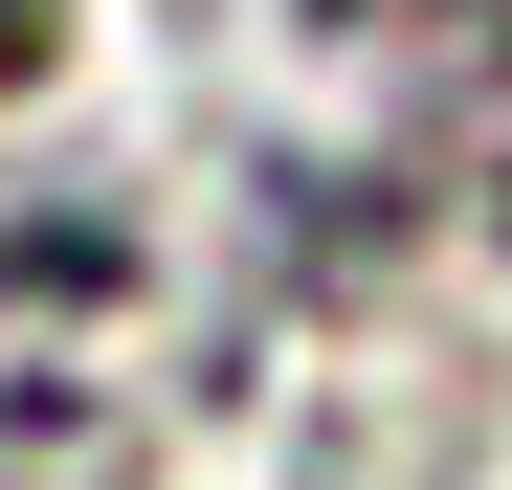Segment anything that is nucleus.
I'll return each mask as SVG.
<instances>
[{"mask_svg":"<svg viewBox=\"0 0 512 490\" xmlns=\"http://www.w3.org/2000/svg\"><path fill=\"white\" fill-rule=\"evenodd\" d=\"M45 45H67V0H0V90H23V67H45Z\"/></svg>","mask_w":512,"mask_h":490,"instance_id":"3","label":"nucleus"},{"mask_svg":"<svg viewBox=\"0 0 512 490\" xmlns=\"http://www.w3.org/2000/svg\"><path fill=\"white\" fill-rule=\"evenodd\" d=\"M156 223L112 179H0V490H90L156 424Z\"/></svg>","mask_w":512,"mask_h":490,"instance_id":"1","label":"nucleus"},{"mask_svg":"<svg viewBox=\"0 0 512 490\" xmlns=\"http://www.w3.org/2000/svg\"><path fill=\"white\" fill-rule=\"evenodd\" d=\"M290 23L401 67V90H512V0H290Z\"/></svg>","mask_w":512,"mask_h":490,"instance_id":"2","label":"nucleus"}]
</instances>
